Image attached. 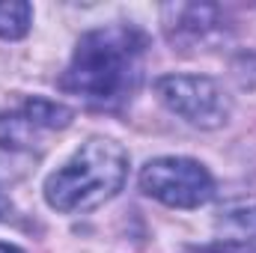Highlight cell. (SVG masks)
I'll list each match as a JSON object with an SVG mask.
<instances>
[{"instance_id":"obj_1","label":"cell","mask_w":256,"mask_h":253,"mask_svg":"<svg viewBox=\"0 0 256 253\" xmlns=\"http://www.w3.org/2000/svg\"><path fill=\"white\" fill-rule=\"evenodd\" d=\"M143 60L146 36L137 27H98L80 36L60 86L92 108L114 110L137 92L143 78Z\"/></svg>"},{"instance_id":"obj_2","label":"cell","mask_w":256,"mask_h":253,"mask_svg":"<svg viewBox=\"0 0 256 253\" xmlns=\"http://www.w3.org/2000/svg\"><path fill=\"white\" fill-rule=\"evenodd\" d=\"M128 176V155L114 140H86L63 167L45 179V200L51 208L74 214L90 212L116 196Z\"/></svg>"},{"instance_id":"obj_3","label":"cell","mask_w":256,"mask_h":253,"mask_svg":"<svg viewBox=\"0 0 256 253\" xmlns=\"http://www.w3.org/2000/svg\"><path fill=\"white\" fill-rule=\"evenodd\" d=\"M140 188L170 208H200L214 196V179L200 161L155 158L140 170Z\"/></svg>"},{"instance_id":"obj_4","label":"cell","mask_w":256,"mask_h":253,"mask_svg":"<svg viewBox=\"0 0 256 253\" xmlns=\"http://www.w3.org/2000/svg\"><path fill=\"white\" fill-rule=\"evenodd\" d=\"M158 98L196 128H220L230 120V98L218 80L206 74H164L155 80Z\"/></svg>"},{"instance_id":"obj_5","label":"cell","mask_w":256,"mask_h":253,"mask_svg":"<svg viewBox=\"0 0 256 253\" xmlns=\"http://www.w3.org/2000/svg\"><path fill=\"white\" fill-rule=\"evenodd\" d=\"M72 110L60 104V102H48V98H27L12 116L0 120V131H3V143L9 146H21L30 140L33 131H57L72 122Z\"/></svg>"},{"instance_id":"obj_6","label":"cell","mask_w":256,"mask_h":253,"mask_svg":"<svg viewBox=\"0 0 256 253\" xmlns=\"http://www.w3.org/2000/svg\"><path fill=\"white\" fill-rule=\"evenodd\" d=\"M224 248L214 253H256V206H236L218 218Z\"/></svg>"},{"instance_id":"obj_7","label":"cell","mask_w":256,"mask_h":253,"mask_svg":"<svg viewBox=\"0 0 256 253\" xmlns=\"http://www.w3.org/2000/svg\"><path fill=\"white\" fill-rule=\"evenodd\" d=\"M164 15H173V21H164L173 42H200L220 24L214 6H167Z\"/></svg>"},{"instance_id":"obj_8","label":"cell","mask_w":256,"mask_h":253,"mask_svg":"<svg viewBox=\"0 0 256 253\" xmlns=\"http://www.w3.org/2000/svg\"><path fill=\"white\" fill-rule=\"evenodd\" d=\"M33 21V6L24 0L0 3V39H21L27 36Z\"/></svg>"},{"instance_id":"obj_9","label":"cell","mask_w":256,"mask_h":253,"mask_svg":"<svg viewBox=\"0 0 256 253\" xmlns=\"http://www.w3.org/2000/svg\"><path fill=\"white\" fill-rule=\"evenodd\" d=\"M0 253H24L21 248H15V244H6V242H0Z\"/></svg>"},{"instance_id":"obj_10","label":"cell","mask_w":256,"mask_h":253,"mask_svg":"<svg viewBox=\"0 0 256 253\" xmlns=\"http://www.w3.org/2000/svg\"><path fill=\"white\" fill-rule=\"evenodd\" d=\"M0 208H3V206H0Z\"/></svg>"}]
</instances>
